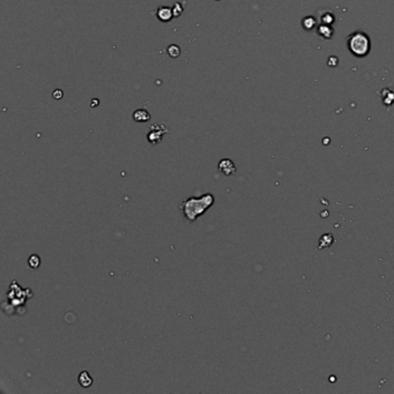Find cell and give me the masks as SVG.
Here are the masks:
<instances>
[{
	"label": "cell",
	"instance_id": "4fadbf2b",
	"mask_svg": "<svg viewBox=\"0 0 394 394\" xmlns=\"http://www.w3.org/2000/svg\"><path fill=\"white\" fill-rule=\"evenodd\" d=\"M171 8H172V13H174V18H178V16H181L184 12V7L181 2H176V4L172 6Z\"/></svg>",
	"mask_w": 394,
	"mask_h": 394
},
{
	"label": "cell",
	"instance_id": "9a60e30c",
	"mask_svg": "<svg viewBox=\"0 0 394 394\" xmlns=\"http://www.w3.org/2000/svg\"><path fill=\"white\" fill-rule=\"evenodd\" d=\"M320 20L322 21V24H326V25H331L332 22L334 20V16L331 14V13L328 12H325L324 15L320 16Z\"/></svg>",
	"mask_w": 394,
	"mask_h": 394
},
{
	"label": "cell",
	"instance_id": "3957f363",
	"mask_svg": "<svg viewBox=\"0 0 394 394\" xmlns=\"http://www.w3.org/2000/svg\"><path fill=\"white\" fill-rule=\"evenodd\" d=\"M167 133H170V131L164 125H162V124H153L147 132L148 142L153 146L158 145V143L162 141V138Z\"/></svg>",
	"mask_w": 394,
	"mask_h": 394
},
{
	"label": "cell",
	"instance_id": "52a82bcc",
	"mask_svg": "<svg viewBox=\"0 0 394 394\" xmlns=\"http://www.w3.org/2000/svg\"><path fill=\"white\" fill-rule=\"evenodd\" d=\"M133 119L136 123H146L151 119V115L147 110L145 109H138L133 112Z\"/></svg>",
	"mask_w": 394,
	"mask_h": 394
},
{
	"label": "cell",
	"instance_id": "5bb4252c",
	"mask_svg": "<svg viewBox=\"0 0 394 394\" xmlns=\"http://www.w3.org/2000/svg\"><path fill=\"white\" fill-rule=\"evenodd\" d=\"M315 26V20L314 18H305L303 20V27H304L307 30H310Z\"/></svg>",
	"mask_w": 394,
	"mask_h": 394
},
{
	"label": "cell",
	"instance_id": "e0dca14e",
	"mask_svg": "<svg viewBox=\"0 0 394 394\" xmlns=\"http://www.w3.org/2000/svg\"><path fill=\"white\" fill-rule=\"evenodd\" d=\"M92 102H94V104H92V106H93V105H94V106H95V105H99V100H94V101H92Z\"/></svg>",
	"mask_w": 394,
	"mask_h": 394
},
{
	"label": "cell",
	"instance_id": "7a4b0ae2",
	"mask_svg": "<svg viewBox=\"0 0 394 394\" xmlns=\"http://www.w3.org/2000/svg\"><path fill=\"white\" fill-rule=\"evenodd\" d=\"M348 48L356 57H366L370 51V40L363 31H355L348 37Z\"/></svg>",
	"mask_w": 394,
	"mask_h": 394
},
{
	"label": "cell",
	"instance_id": "ba28073f",
	"mask_svg": "<svg viewBox=\"0 0 394 394\" xmlns=\"http://www.w3.org/2000/svg\"><path fill=\"white\" fill-rule=\"evenodd\" d=\"M318 35H320L325 40H328V38H331L333 36V29L330 27V25L321 24L318 27Z\"/></svg>",
	"mask_w": 394,
	"mask_h": 394
},
{
	"label": "cell",
	"instance_id": "7c38bea8",
	"mask_svg": "<svg viewBox=\"0 0 394 394\" xmlns=\"http://www.w3.org/2000/svg\"><path fill=\"white\" fill-rule=\"evenodd\" d=\"M383 101L386 105H390V104L394 103V92L390 89V94H387V89H385L383 92Z\"/></svg>",
	"mask_w": 394,
	"mask_h": 394
},
{
	"label": "cell",
	"instance_id": "5b68a950",
	"mask_svg": "<svg viewBox=\"0 0 394 394\" xmlns=\"http://www.w3.org/2000/svg\"><path fill=\"white\" fill-rule=\"evenodd\" d=\"M156 16L161 22H170L171 19L174 18V13H172V8L168 7V6H161L156 11Z\"/></svg>",
	"mask_w": 394,
	"mask_h": 394
},
{
	"label": "cell",
	"instance_id": "ac0fdd59",
	"mask_svg": "<svg viewBox=\"0 0 394 394\" xmlns=\"http://www.w3.org/2000/svg\"><path fill=\"white\" fill-rule=\"evenodd\" d=\"M216 1H220V0H216Z\"/></svg>",
	"mask_w": 394,
	"mask_h": 394
},
{
	"label": "cell",
	"instance_id": "277c9868",
	"mask_svg": "<svg viewBox=\"0 0 394 394\" xmlns=\"http://www.w3.org/2000/svg\"><path fill=\"white\" fill-rule=\"evenodd\" d=\"M217 169H219V171L222 172L224 176H233L235 175L236 172V165L229 158L221 159L219 164H217Z\"/></svg>",
	"mask_w": 394,
	"mask_h": 394
},
{
	"label": "cell",
	"instance_id": "30bf717a",
	"mask_svg": "<svg viewBox=\"0 0 394 394\" xmlns=\"http://www.w3.org/2000/svg\"><path fill=\"white\" fill-rule=\"evenodd\" d=\"M167 53L169 54V57H171V58H178L179 56H181V48L176 44L169 45L167 49Z\"/></svg>",
	"mask_w": 394,
	"mask_h": 394
},
{
	"label": "cell",
	"instance_id": "8992f818",
	"mask_svg": "<svg viewBox=\"0 0 394 394\" xmlns=\"http://www.w3.org/2000/svg\"><path fill=\"white\" fill-rule=\"evenodd\" d=\"M78 382H79L80 386L84 387V389H88V387L93 385L94 379L88 371H82V372H80L79 377H78Z\"/></svg>",
	"mask_w": 394,
	"mask_h": 394
},
{
	"label": "cell",
	"instance_id": "9c48e42d",
	"mask_svg": "<svg viewBox=\"0 0 394 394\" xmlns=\"http://www.w3.org/2000/svg\"><path fill=\"white\" fill-rule=\"evenodd\" d=\"M333 242H334L333 235H332V234H325V235H322L320 237V239H319L318 247L319 249H326V247H330L332 244H333Z\"/></svg>",
	"mask_w": 394,
	"mask_h": 394
},
{
	"label": "cell",
	"instance_id": "6da1fadb",
	"mask_svg": "<svg viewBox=\"0 0 394 394\" xmlns=\"http://www.w3.org/2000/svg\"><path fill=\"white\" fill-rule=\"evenodd\" d=\"M214 203V195L211 193H205L200 197H190L183 200L179 205V210L188 222H194L198 217L206 213Z\"/></svg>",
	"mask_w": 394,
	"mask_h": 394
},
{
	"label": "cell",
	"instance_id": "8fae6325",
	"mask_svg": "<svg viewBox=\"0 0 394 394\" xmlns=\"http://www.w3.org/2000/svg\"><path fill=\"white\" fill-rule=\"evenodd\" d=\"M41 265V258L37 255H31L28 259V266L30 268H38Z\"/></svg>",
	"mask_w": 394,
	"mask_h": 394
},
{
	"label": "cell",
	"instance_id": "2e32d148",
	"mask_svg": "<svg viewBox=\"0 0 394 394\" xmlns=\"http://www.w3.org/2000/svg\"><path fill=\"white\" fill-rule=\"evenodd\" d=\"M52 96H53V99H56V100H60V99H63V96H64L63 90H60V89L54 90L53 94H52Z\"/></svg>",
	"mask_w": 394,
	"mask_h": 394
}]
</instances>
